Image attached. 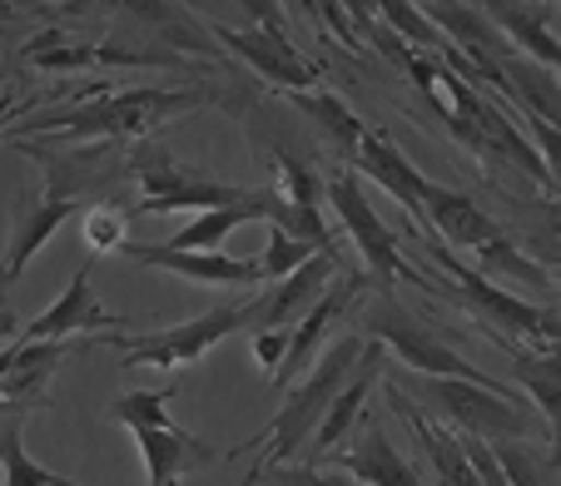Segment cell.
Instances as JSON below:
<instances>
[{"mask_svg":"<svg viewBox=\"0 0 561 486\" xmlns=\"http://www.w3.org/2000/svg\"><path fill=\"white\" fill-rule=\"evenodd\" d=\"M308 258H313V248H308L304 239H288L284 229H268V248H264V258H259V274H264V284H278V278H288L294 268H304Z\"/></svg>","mask_w":561,"mask_h":486,"instance_id":"cell-31","label":"cell"},{"mask_svg":"<svg viewBox=\"0 0 561 486\" xmlns=\"http://www.w3.org/2000/svg\"><path fill=\"white\" fill-rule=\"evenodd\" d=\"M392 387L433 402L437 417H447L457 432L482 437V442H488V437H502V442H527L531 432H551V427L531 413L527 402H507V397H497V392H488V387H472V382L408 378V372H398V378H392Z\"/></svg>","mask_w":561,"mask_h":486,"instance_id":"cell-5","label":"cell"},{"mask_svg":"<svg viewBox=\"0 0 561 486\" xmlns=\"http://www.w3.org/2000/svg\"><path fill=\"white\" fill-rule=\"evenodd\" d=\"M477 274H507V278H522V284H547V268H537L531 258H522L517 248H512V239L502 233V239H492L488 248H477Z\"/></svg>","mask_w":561,"mask_h":486,"instance_id":"cell-29","label":"cell"},{"mask_svg":"<svg viewBox=\"0 0 561 486\" xmlns=\"http://www.w3.org/2000/svg\"><path fill=\"white\" fill-rule=\"evenodd\" d=\"M70 213H85V209H80V204H70V199H45L35 213H21V219H15L11 254H5V274H0V293H11V284L25 274V268H31V258L55 239V229H60Z\"/></svg>","mask_w":561,"mask_h":486,"instance_id":"cell-21","label":"cell"},{"mask_svg":"<svg viewBox=\"0 0 561 486\" xmlns=\"http://www.w3.org/2000/svg\"><path fill=\"white\" fill-rule=\"evenodd\" d=\"M119 254L135 258L145 268H170V274L190 278V284H209V288H239V284H264L259 258H229V254H170L164 243H135L125 239Z\"/></svg>","mask_w":561,"mask_h":486,"instance_id":"cell-14","label":"cell"},{"mask_svg":"<svg viewBox=\"0 0 561 486\" xmlns=\"http://www.w3.org/2000/svg\"><path fill=\"white\" fill-rule=\"evenodd\" d=\"M31 407L35 402H15L11 413H0V466H5V486H60L65 476L50 472V466H41V462H31L21 447Z\"/></svg>","mask_w":561,"mask_h":486,"instance_id":"cell-24","label":"cell"},{"mask_svg":"<svg viewBox=\"0 0 561 486\" xmlns=\"http://www.w3.org/2000/svg\"><path fill=\"white\" fill-rule=\"evenodd\" d=\"M358 170L368 174L373 184H382V189L392 194V199L403 204L408 213H413L417 223H423V189H427V174H417L413 164H408V154L392 139H382L378 129H368L358 144Z\"/></svg>","mask_w":561,"mask_h":486,"instance_id":"cell-18","label":"cell"},{"mask_svg":"<svg viewBox=\"0 0 561 486\" xmlns=\"http://www.w3.org/2000/svg\"><path fill=\"white\" fill-rule=\"evenodd\" d=\"M209 90H95L80 105H60L50 115H35L25 125H15L11 135H55L65 139H105V144H139L154 125L184 115V109L204 105Z\"/></svg>","mask_w":561,"mask_h":486,"instance_id":"cell-1","label":"cell"},{"mask_svg":"<svg viewBox=\"0 0 561 486\" xmlns=\"http://www.w3.org/2000/svg\"><path fill=\"white\" fill-rule=\"evenodd\" d=\"M135 442H139V456H145V466H149V486H180L190 472L219 462V452H214L209 442L180 432V427H139Z\"/></svg>","mask_w":561,"mask_h":486,"instance_id":"cell-17","label":"cell"},{"mask_svg":"<svg viewBox=\"0 0 561 486\" xmlns=\"http://www.w3.org/2000/svg\"><path fill=\"white\" fill-rule=\"evenodd\" d=\"M363 333H373V343L392 348L413 372H423V378L472 382V387H488V392H497V397H507V402H522V392L502 387L497 378H488L482 368H472V362H467L462 352L447 343V333H437L433 323L413 317L392 293H378L368 303V313H363Z\"/></svg>","mask_w":561,"mask_h":486,"instance_id":"cell-4","label":"cell"},{"mask_svg":"<svg viewBox=\"0 0 561 486\" xmlns=\"http://www.w3.org/2000/svg\"><path fill=\"white\" fill-rule=\"evenodd\" d=\"M343 258L333 254H313L304 268H294L288 278H278L268 293H259L254 303H244V328L254 333H274V328H288L294 317H304L308 308L323 298V288L339 278Z\"/></svg>","mask_w":561,"mask_h":486,"instance_id":"cell-10","label":"cell"},{"mask_svg":"<svg viewBox=\"0 0 561 486\" xmlns=\"http://www.w3.org/2000/svg\"><path fill=\"white\" fill-rule=\"evenodd\" d=\"M423 229L443 233L447 248H453V243L457 248H488L492 239H502V229L477 209L467 194L443 189V184H433V180H427V189H423Z\"/></svg>","mask_w":561,"mask_h":486,"instance_id":"cell-16","label":"cell"},{"mask_svg":"<svg viewBox=\"0 0 561 486\" xmlns=\"http://www.w3.org/2000/svg\"><path fill=\"white\" fill-rule=\"evenodd\" d=\"M5 338H21V317H15V308H11V298H5V293H0V343H5Z\"/></svg>","mask_w":561,"mask_h":486,"instance_id":"cell-36","label":"cell"},{"mask_svg":"<svg viewBox=\"0 0 561 486\" xmlns=\"http://www.w3.org/2000/svg\"><path fill=\"white\" fill-rule=\"evenodd\" d=\"M492 456H497L507 486H547V462H537V452L527 442H502L492 447Z\"/></svg>","mask_w":561,"mask_h":486,"instance_id":"cell-32","label":"cell"},{"mask_svg":"<svg viewBox=\"0 0 561 486\" xmlns=\"http://www.w3.org/2000/svg\"><path fill=\"white\" fill-rule=\"evenodd\" d=\"M378 15H382V21H388L392 25V31H398V35H403V40H408V50H443V35H437L433 31V25H427V15H423V5H408V0H382V5H378Z\"/></svg>","mask_w":561,"mask_h":486,"instance_id":"cell-27","label":"cell"},{"mask_svg":"<svg viewBox=\"0 0 561 486\" xmlns=\"http://www.w3.org/2000/svg\"><path fill=\"white\" fill-rule=\"evenodd\" d=\"M382 368H388V348L382 343H363V352H358V362H353V372H348V382L339 387V397L329 402V413H323V423H318V432L308 437V447L304 452H313V462L308 466H318L323 456L333 452V447L343 442V437L353 432V423H358V413H363V402H368V392L382 382Z\"/></svg>","mask_w":561,"mask_h":486,"instance_id":"cell-13","label":"cell"},{"mask_svg":"<svg viewBox=\"0 0 561 486\" xmlns=\"http://www.w3.org/2000/svg\"><path fill=\"white\" fill-rule=\"evenodd\" d=\"M129 180H139V204L129 209L135 213H180V209H224V204L239 199V184L214 180L209 170H194V164H180L164 144H149L139 139L135 149L125 154Z\"/></svg>","mask_w":561,"mask_h":486,"instance_id":"cell-6","label":"cell"},{"mask_svg":"<svg viewBox=\"0 0 561 486\" xmlns=\"http://www.w3.org/2000/svg\"><path fill=\"white\" fill-rule=\"evenodd\" d=\"M288 100H294V105L313 119L318 135H329V144L339 149V154L358 159V144H363V135H368V125H363V119L353 115L339 95H323V90H298V95H288Z\"/></svg>","mask_w":561,"mask_h":486,"instance_id":"cell-23","label":"cell"},{"mask_svg":"<svg viewBox=\"0 0 561 486\" xmlns=\"http://www.w3.org/2000/svg\"><path fill=\"white\" fill-rule=\"evenodd\" d=\"M482 15H488V25L497 35L517 40L541 70L561 60V45H557V35H551L557 5H512V0H492V5H482Z\"/></svg>","mask_w":561,"mask_h":486,"instance_id":"cell-19","label":"cell"},{"mask_svg":"<svg viewBox=\"0 0 561 486\" xmlns=\"http://www.w3.org/2000/svg\"><path fill=\"white\" fill-rule=\"evenodd\" d=\"M259 15L264 21L254 25V31H229V25H214V35H219L224 45H229L233 55L244 65H254L259 74H264L268 85L288 90V95H298V90H318V65L304 60V55L294 50V40H284L278 35V25L268 21V5H259Z\"/></svg>","mask_w":561,"mask_h":486,"instance_id":"cell-9","label":"cell"},{"mask_svg":"<svg viewBox=\"0 0 561 486\" xmlns=\"http://www.w3.org/2000/svg\"><path fill=\"white\" fill-rule=\"evenodd\" d=\"M244 328V303H219L209 308L204 317H190L180 328H164V333H119L125 343V358L119 368L135 372V368H190L199 362L209 348H219L229 333Z\"/></svg>","mask_w":561,"mask_h":486,"instance_id":"cell-8","label":"cell"},{"mask_svg":"<svg viewBox=\"0 0 561 486\" xmlns=\"http://www.w3.org/2000/svg\"><path fill=\"white\" fill-rule=\"evenodd\" d=\"M90 264H95V258H85V264H80V274H75L70 288L55 298V308H45L35 323H25L15 343H65V338H75V333L129 328V317L110 313V308L90 293Z\"/></svg>","mask_w":561,"mask_h":486,"instance_id":"cell-12","label":"cell"},{"mask_svg":"<svg viewBox=\"0 0 561 486\" xmlns=\"http://www.w3.org/2000/svg\"><path fill=\"white\" fill-rule=\"evenodd\" d=\"M25 60L41 65V70H50V74H70V70H85V65H95L100 60V45L75 40L65 25H50L45 35H35V40L25 45Z\"/></svg>","mask_w":561,"mask_h":486,"instance_id":"cell-26","label":"cell"},{"mask_svg":"<svg viewBox=\"0 0 561 486\" xmlns=\"http://www.w3.org/2000/svg\"><path fill=\"white\" fill-rule=\"evenodd\" d=\"M502 352L512 358V368H517V382L527 387L531 397V413L541 417L547 427H557V352H517L512 343H502Z\"/></svg>","mask_w":561,"mask_h":486,"instance_id":"cell-25","label":"cell"},{"mask_svg":"<svg viewBox=\"0 0 561 486\" xmlns=\"http://www.w3.org/2000/svg\"><path fill=\"white\" fill-rule=\"evenodd\" d=\"M358 352H363V338L358 333H348V338H339L329 348V358L318 362V368H308V378L298 382L294 392H288V402L274 413V423H268V432L264 437H254V442H244L239 452H254L259 442L268 447L264 456H259V466H254V476H264L268 466H284L288 456H298L308 447V437L318 432V423H323V413H329V402L339 397V387L348 382V372H353V362H358Z\"/></svg>","mask_w":561,"mask_h":486,"instance_id":"cell-3","label":"cell"},{"mask_svg":"<svg viewBox=\"0 0 561 486\" xmlns=\"http://www.w3.org/2000/svg\"><path fill=\"white\" fill-rule=\"evenodd\" d=\"M254 358H259V368H268V372H274L278 362L288 358V328H274V333H254Z\"/></svg>","mask_w":561,"mask_h":486,"instance_id":"cell-35","label":"cell"},{"mask_svg":"<svg viewBox=\"0 0 561 486\" xmlns=\"http://www.w3.org/2000/svg\"><path fill=\"white\" fill-rule=\"evenodd\" d=\"M388 402H392V413H403L408 423H413V432L423 437V447H427V456H433V466H437V482L443 486H482L477 482V472L467 466V452H462V442H457L447 427H437V423H427L423 417V407H413V402L403 397V392L388 382Z\"/></svg>","mask_w":561,"mask_h":486,"instance_id":"cell-22","label":"cell"},{"mask_svg":"<svg viewBox=\"0 0 561 486\" xmlns=\"http://www.w3.org/2000/svg\"><path fill=\"white\" fill-rule=\"evenodd\" d=\"M363 284H368V278H363L358 268H339V278L323 288V298H318V303L298 317V333H288V358L274 368V387H288L294 378H304V372L313 368L318 348L329 343V328L339 323L343 313H348V303L358 298Z\"/></svg>","mask_w":561,"mask_h":486,"instance_id":"cell-11","label":"cell"},{"mask_svg":"<svg viewBox=\"0 0 561 486\" xmlns=\"http://www.w3.org/2000/svg\"><path fill=\"white\" fill-rule=\"evenodd\" d=\"M329 456L348 476H358L363 486H423L417 482V472L398 456V447L388 442V432H382L378 423H373L368 432H363V442H353L348 452H329Z\"/></svg>","mask_w":561,"mask_h":486,"instance_id":"cell-20","label":"cell"},{"mask_svg":"<svg viewBox=\"0 0 561 486\" xmlns=\"http://www.w3.org/2000/svg\"><path fill=\"white\" fill-rule=\"evenodd\" d=\"M423 248H427V268L433 274H443L433 284L427 278V288L433 293H447L453 303H462V308H472L488 328H502V333H517V338H527L537 352H557V333H561V317H557V308H537V303H527V298H517V293H507V288H497L492 278H482L472 264H462V258L447 248V243H437L433 233L423 229Z\"/></svg>","mask_w":561,"mask_h":486,"instance_id":"cell-2","label":"cell"},{"mask_svg":"<svg viewBox=\"0 0 561 486\" xmlns=\"http://www.w3.org/2000/svg\"><path fill=\"white\" fill-rule=\"evenodd\" d=\"M278 170H284V174H278V184H284L278 194H284L288 204H298V209H318V199H323V180H318L308 164L288 159V154L278 159Z\"/></svg>","mask_w":561,"mask_h":486,"instance_id":"cell-33","label":"cell"},{"mask_svg":"<svg viewBox=\"0 0 561 486\" xmlns=\"http://www.w3.org/2000/svg\"><path fill=\"white\" fill-rule=\"evenodd\" d=\"M125 219H129L125 204H95V209H85V248H90V258L119 254V243H125Z\"/></svg>","mask_w":561,"mask_h":486,"instance_id":"cell-30","label":"cell"},{"mask_svg":"<svg viewBox=\"0 0 561 486\" xmlns=\"http://www.w3.org/2000/svg\"><path fill=\"white\" fill-rule=\"evenodd\" d=\"M170 387H159V392H125V397H115V423L129 427V432H139V427H174L170 423Z\"/></svg>","mask_w":561,"mask_h":486,"instance_id":"cell-28","label":"cell"},{"mask_svg":"<svg viewBox=\"0 0 561 486\" xmlns=\"http://www.w3.org/2000/svg\"><path fill=\"white\" fill-rule=\"evenodd\" d=\"M274 209H278V189H244L233 204L204 209L194 223H184L164 248H170V254H219L233 229H244V223H254V219H274Z\"/></svg>","mask_w":561,"mask_h":486,"instance_id":"cell-15","label":"cell"},{"mask_svg":"<svg viewBox=\"0 0 561 486\" xmlns=\"http://www.w3.org/2000/svg\"><path fill=\"white\" fill-rule=\"evenodd\" d=\"M60 486H80V482H60Z\"/></svg>","mask_w":561,"mask_h":486,"instance_id":"cell-37","label":"cell"},{"mask_svg":"<svg viewBox=\"0 0 561 486\" xmlns=\"http://www.w3.org/2000/svg\"><path fill=\"white\" fill-rule=\"evenodd\" d=\"M268 476H274V486H353V482H339V476H323L318 466H268Z\"/></svg>","mask_w":561,"mask_h":486,"instance_id":"cell-34","label":"cell"},{"mask_svg":"<svg viewBox=\"0 0 561 486\" xmlns=\"http://www.w3.org/2000/svg\"><path fill=\"white\" fill-rule=\"evenodd\" d=\"M323 194H329V204H333V213H339V223L348 229V239L358 243L363 268H368V278H373V288H378V293H388L398 278H408V284L427 288V274L408 268L403 243H398V229H388V223H382V213L368 204V194H363L358 174L339 170L329 184H323Z\"/></svg>","mask_w":561,"mask_h":486,"instance_id":"cell-7","label":"cell"}]
</instances>
